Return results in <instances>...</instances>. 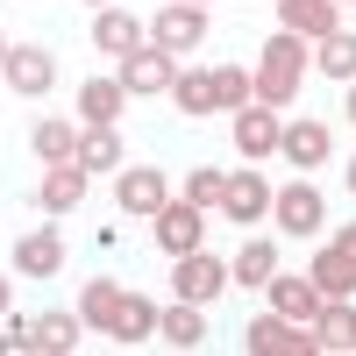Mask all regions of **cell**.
I'll list each match as a JSON object with an SVG mask.
<instances>
[{"mask_svg": "<svg viewBox=\"0 0 356 356\" xmlns=\"http://www.w3.org/2000/svg\"><path fill=\"white\" fill-rule=\"evenodd\" d=\"M79 200H86V164H79V157L50 164V178H43V207H50V214H65V207H79Z\"/></svg>", "mask_w": 356, "mask_h": 356, "instance_id": "8fae6325", "label": "cell"}, {"mask_svg": "<svg viewBox=\"0 0 356 356\" xmlns=\"http://www.w3.org/2000/svg\"><path fill=\"white\" fill-rule=\"evenodd\" d=\"M93 43H100V50H114V57H129V50L143 43V22H136V15H114V8H107V15L93 22Z\"/></svg>", "mask_w": 356, "mask_h": 356, "instance_id": "d6986e66", "label": "cell"}, {"mask_svg": "<svg viewBox=\"0 0 356 356\" xmlns=\"http://www.w3.org/2000/svg\"><path fill=\"white\" fill-rule=\"evenodd\" d=\"M29 335H36V349H72V342H79V321H72V314H43Z\"/></svg>", "mask_w": 356, "mask_h": 356, "instance_id": "4316f807", "label": "cell"}, {"mask_svg": "<svg viewBox=\"0 0 356 356\" xmlns=\"http://www.w3.org/2000/svg\"><path fill=\"white\" fill-rule=\"evenodd\" d=\"M221 207H228V221H257L271 207V193H264L257 171H235V178H221Z\"/></svg>", "mask_w": 356, "mask_h": 356, "instance_id": "9c48e42d", "label": "cell"}, {"mask_svg": "<svg viewBox=\"0 0 356 356\" xmlns=\"http://www.w3.org/2000/svg\"><path fill=\"white\" fill-rule=\"evenodd\" d=\"M0 65H8V36H0Z\"/></svg>", "mask_w": 356, "mask_h": 356, "instance_id": "836d02e7", "label": "cell"}, {"mask_svg": "<svg viewBox=\"0 0 356 356\" xmlns=\"http://www.w3.org/2000/svg\"><path fill=\"white\" fill-rule=\"evenodd\" d=\"M349 193H356V157H349Z\"/></svg>", "mask_w": 356, "mask_h": 356, "instance_id": "d6a6232c", "label": "cell"}, {"mask_svg": "<svg viewBox=\"0 0 356 356\" xmlns=\"http://www.w3.org/2000/svg\"><path fill=\"white\" fill-rule=\"evenodd\" d=\"M271 314L314 321V314H321V285H307V278H271Z\"/></svg>", "mask_w": 356, "mask_h": 356, "instance_id": "4fadbf2b", "label": "cell"}, {"mask_svg": "<svg viewBox=\"0 0 356 356\" xmlns=\"http://www.w3.org/2000/svg\"><path fill=\"white\" fill-rule=\"evenodd\" d=\"M0 307H8V285H0Z\"/></svg>", "mask_w": 356, "mask_h": 356, "instance_id": "e575fe53", "label": "cell"}, {"mask_svg": "<svg viewBox=\"0 0 356 356\" xmlns=\"http://www.w3.org/2000/svg\"><path fill=\"white\" fill-rule=\"evenodd\" d=\"M278 8H285L292 36H335V8L328 0H278Z\"/></svg>", "mask_w": 356, "mask_h": 356, "instance_id": "e0dca14e", "label": "cell"}, {"mask_svg": "<svg viewBox=\"0 0 356 356\" xmlns=\"http://www.w3.org/2000/svg\"><path fill=\"white\" fill-rule=\"evenodd\" d=\"M86 171H114L122 164V136H114V122H93V136H79V150H72Z\"/></svg>", "mask_w": 356, "mask_h": 356, "instance_id": "2e32d148", "label": "cell"}, {"mask_svg": "<svg viewBox=\"0 0 356 356\" xmlns=\"http://www.w3.org/2000/svg\"><path fill=\"white\" fill-rule=\"evenodd\" d=\"M228 285V264H214V257H200V250H186L178 257V300H214V292Z\"/></svg>", "mask_w": 356, "mask_h": 356, "instance_id": "5b68a950", "label": "cell"}, {"mask_svg": "<svg viewBox=\"0 0 356 356\" xmlns=\"http://www.w3.org/2000/svg\"><path fill=\"white\" fill-rule=\"evenodd\" d=\"M278 136H285V129H278V114H271V107H243V122H235V143H243L250 157L278 150Z\"/></svg>", "mask_w": 356, "mask_h": 356, "instance_id": "9a60e30c", "label": "cell"}, {"mask_svg": "<svg viewBox=\"0 0 356 356\" xmlns=\"http://www.w3.org/2000/svg\"><path fill=\"white\" fill-rule=\"evenodd\" d=\"M157 335H164L171 349H200V342H207V328H200V307L186 300V307H171V314H157Z\"/></svg>", "mask_w": 356, "mask_h": 356, "instance_id": "ffe728a7", "label": "cell"}, {"mask_svg": "<svg viewBox=\"0 0 356 356\" xmlns=\"http://www.w3.org/2000/svg\"><path fill=\"white\" fill-rule=\"evenodd\" d=\"M122 207H129V214H157V207H164V171H150V164L122 171Z\"/></svg>", "mask_w": 356, "mask_h": 356, "instance_id": "5bb4252c", "label": "cell"}, {"mask_svg": "<svg viewBox=\"0 0 356 356\" xmlns=\"http://www.w3.org/2000/svg\"><path fill=\"white\" fill-rule=\"evenodd\" d=\"M243 342H250L257 356H307V349H321L314 335H300V321H285V314L250 321V328H243Z\"/></svg>", "mask_w": 356, "mask_h": 356, "instance_id": "3957f363", "label": "cell"}, {"mask_svg": "<svg viewBox=\"0 0 356 356\" xmlns=\"http://www.w3.org/2000/svg\"><path fill=\"white\" fill-rule=\"evenodd\" d=\"M321 72H335V79H356V36H328V50H321Z\"/></svg>", "mask_w": 356, "mask_h": 356, "instance_id": "83f0119b", "label": "cell"}, {"mask_svg": "<svg viewBox=\"0 0 356 356\" xmlns=\"http://www.w3.org/2000/svg\"><path fill=\"white\" fill-rule=\"evenodd\" d=\"M122 86L129 93H164L171 86V50H129L122 57Z\"/></svg>", "mask_w": 356, "mask_h": 356, "instance_id": "ba28073f", "label": "cell"}, {"mask_svg": "<svg viewBox=\"0 0 356 356\" xmlns=\"http://www.w3.org/2000/svg\"><path fill=\"white\" fill-rule=\"evenodd\" d=\"M335 243H342V250H349V257H356V228H342V235H335Z\"/></svg>", "mask_w": 356, "mask_h": 356, "instance_id": "1f68e13d", "label": "cell"}, {"mask_svg": "<svg viewBox=\"0 0 356 356\" xmlns=\"http://www.w3.org/2000/svg\"><path fill=\"white\" fill-rule=\"evenodd\" d=\"M86 321H100V328L114 335V342H143V335H157V314L136 300V292H114L107 278L86 292Z\"/></svg>", "mask_w": 356, "mask_h": 356, "instance_id": "6da1fadb", "label": "cell"}, {"mask_svg": "<svg viewBox=\"0 0 356 356\" xmlns=\"http://www.w3.org/2000/svg\"><path fill=\"white\" fill-rule=\"evenodd\" d=\"M50 79H57V65H50V50H36V43H22V50H8V86H15V93H50Z\"/></svg>", "mask_w": 356, "mask_h": 356, "instance_id": "52a82bcc", "label": "cell"}, {"mask_svg": "<svg viewBox=\"0 0 356 356\" xmlns=\"http://www.w3.org/2000/svg\"><path fill=\"white\" fill-rule=\"evenodd\" d=\"M300 72H307V50H300V36H271V50H264V107H285L292 93H300Z\"/></svg>", "mask_w": 356, "mask_h": 356, "instance_id": "7a4b0ae2", "label": "cell"}, {"mask_svg": "<svg viewBox=\"0 0 356 356\" xmlns=\"http://www.w3.org/2000/svg\"><path fill=\"white\" fill-rule=\"evenodd\" d=\"M214 100H221V107H243V100H250V72L221 65V72H214Z\"/></svg>", "mask_w": 356, "mask_h": 356, "instance_id": "f1b7e54d", "label": "cell"}, {"mask_svg": "<svg viewBox=\"0 0 356 356\" xmlns=\"http://www.w3.org/2000/svg\"><path fill=\"white\" fill-rule=\"evenodd\" d=\"M178 86V107L186 114H214L221 100H214V72H186V79H171Z\"/></svg>", "mask_w": 356, "mask_h": 356, "instance_id": "cb8c5ba5", "label": "cell"}, {"mask_svg": "<svg viewBox=\"0 0 356 356\" xmlns=\"http://www.w3.org/2000/svg\"><path fill=\"white\" fill-rule=\"evenodd\" d=\"M349 114H356V93H349Z\"/></svg>", "mask_w": 356, "mask_h": 356, "instance_id": "d590c367", "label": "cell"}, {"mask_svg": "<svg viewBox=\"0 0 356 356\" xmlns=\"http://www.w3.org/2000/svg\"><path fill=\"white\" fill-rule=\"evenodd\" d=\"M0 349H36V335H29L22 321H8V328H0Z\"/></svg>", "mask_w": 356, "mask_h": 356, "instance_id": "4dcf8cb0", "label": "cell"}, {"mask_svg": "<svg viewBox=\"0 0 356 356\" xmlns=\"http://www.w3.org/2000/svg\"><path fill=\"white\" fill-rule=\"evenodd\" d=\"M15 264L29 278H50L57 264H65V250H57V235H22V250H15Z\"/></svg>", "mask_w": 356, "mask_h": 356, "instance_id": "44dd1931", "label": "cell"}, {"mask_svg": "<svg viewBox=\"0 0 356 356\" xmlns=\"http://www.w3.org/2000/svg\"><path fill=\"white\" fill-rule=\"evenodd\" d=\"M278 150H285L292 164H321V157H328V129H321V122H292V129L278 136Z\"/></svg>", "mask_w": 356, "mask_h": 356, "instance_id": "ac0fdd59", "label": "cell"}, {"mask_svg": "<svg viewBox=\"0 0 356 356\" xmlns=\"http://www.w3.org/2000/svg\"><path fill=\"white\" fill-rule=\"evenodd\" d=\"M72 150H79V136H72L65 122H36V157H43V164H65Z\"/></svg>", "mask_w": 356, "mask_h": 356, "instance_id": "484cf974", "label": "cell"}, {"mask_svg": "<svg viewBox=\"0 0 356 356\" xmlns=\"http://www.w3.org/2000/svg\"><path fill=\"white\" fill-rule=\"evenodd\" d=\"M307 278L321 285V300H342V292L356 285V257H349L342 243H328V250H321V257H314V271H307Z\"/></svg>", "mask_w": 356, "mask_h": 356, "instance_id": "30bf717a", "label": "cell"}, {"mask_svg": "<svg viewBox=\"0 0 356 356\" xmlns=\"http://www.w3.org/2000/svg\"><path fill=\"white\" fill-rule=\"evenodd\" d=\"M271 271H278V250L271 243H250L243 257H235V285H271Z\"/></svg>", "mask_w": 356, "mask_h": 356, "instance_id": "603a6c76", "label": "cell"}, {"mask_svg": "<svg viewBox=\"0 0 356 356\" xmlns=\"http://www.w3.org/2000/svg\"><path fill=\"white\" fill-rule=\"evenodd\" d=\"M314 321H321V335H314L321 349H349V342H356V314H349V307H321Z\"/></svg>", "mask_w": 356, "mask_h": 356, "instance_id": "d4e9b609", "label": "cell"}, {"mask_svg": "<svg viewBox=\"0 0 356 356\" xmlns=\"http://www.w3.org/2000/svg\"><path fill=\"white\" fill-rule=\"evenodd\" d=\"M271 207H278V221H285L292 235H314V228H321V193H314V186H285Z\"/></svg>", "mask_w": 356, "mask_h": 356, "instance_id": "7c38bea8", "label": "cell"}, {"mask_svg": "<svg viewBox=\"0 0 356 356\" xmlns=\"http://www.w3.org/2000/svg\"><path fill=\"white\" fill-rule=\"evenodd\" d=\"M79 107H86V122H114V114H122V86H114V79H86Z\"/></svg>", "mask_w": 356, "mask_h": 356, "instance_id": "7402d4cb", "label": "cell"}, {"mask_svg": "<svg viewBox=\"0 0 356 356\" xmlns=\"http://www.w3.org/2000/svg\"><path fill=\"white\" fill-rule=\"evenodd\" d=\"M150 36H157V50H171V57H178V50H193V43L207 36V15H200V0H186V8L171 0V8L150 22Z\"/></svg>", "mask_w": 356, "mask_h": 356, "instance_id": "277c9868", "label": "cell"}, {"mask_svg": "<svg viewBox=\"0 0 356 356\" xmlns=\"http://www.w3.org/2000/svg\"><path fill=\"white\" fill-rule=\"evenodd\" d=\"M200 207H157V243H164V257H186V250H200Z\"/></svg>", "mask_w": 356, "mask_h": 356, "instance_id": "8992f818", "label": "cell"}, {"mask_svg": "<svg viewBox=\"0 0 356 356\" xmlns=\"http://www.w3.org/2000/svg\"><path fill=\"white\" fill-rule=\"evenodd\" d=\"M193 200L200 207H221V171H193Z\"/></svg>", "mask_w": 356, "mask_h": 356, "instance_id": "f546056e", "label": "cell"}]
</instances>
